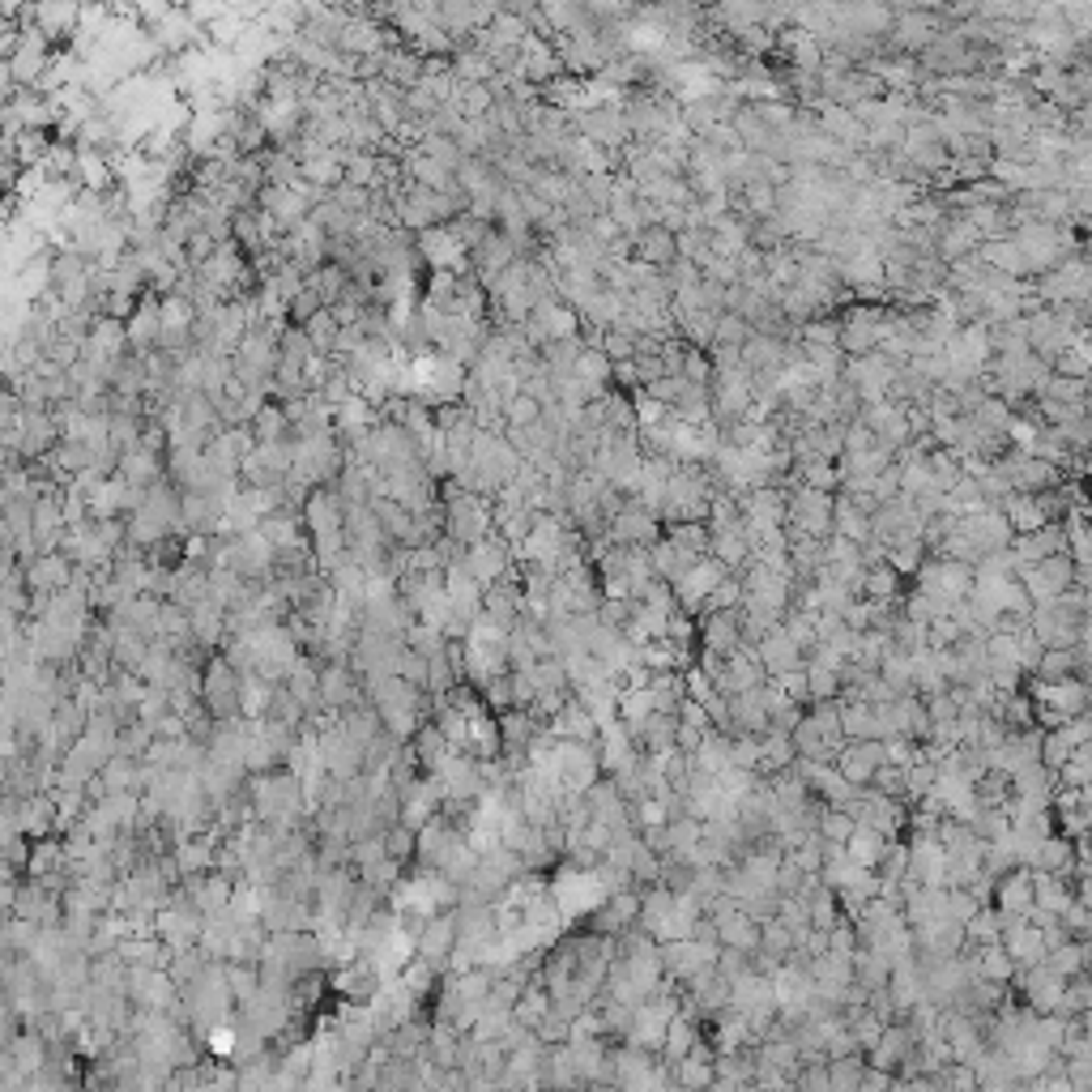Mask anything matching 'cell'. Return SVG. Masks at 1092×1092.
Listing matches in <instances>:
<instances>
[{"label": "cell", "instance_id": "6da1fadb", "mask_svg": "<svg viewBox=\"0 0 1092 1092\" xmlns=\"http://www.w3.org/2000/svg\"><path fill=\"white\" fill-rule=\"evenodd\" d=\"M457 952H461V917H457V909L431 913L427 926H423V935L415 939V956L423 964H431L435 974H449V964H453Z\"/></svg>", "mask_w": 1092, "mask_h": 1092}, {"label": "cell", "instance_id": "7a4b0ae2", "mask_svg": "<svg viewBox=\"0 0 1092 1092\" xmlns=\"http://www.w3.org/2000/svg\"><path fill=\"white\" fill-rule=\"evenodd\" d=\"M1080 577V563L1071 551H1059V555H1049L1041 563H1029V568H1020V585L1029 593L1033 606H1045V602H1055L1059 593H1067Z\"/></svg>", "mask_w": 1092, "mask_h": 1092}, {"label": "cell", "instance_id": "3957f363", "mask_svg": "<svg viewBox=\"0 0 1092 1092\" xmlns=\"http://www.w3.org/2000/svg\"><path fill=\"white\" fill-rule=\"evenodd\" d=\"M555 777H559L563 790H572V794H585L597 777H606L597 743L559 739V743H555Z\"/></svg>", "mask_w": 1092, "mask_h": 1092}, {"label": "cell", "instance_id": "277c9868", "mask_svg": "<svg viewBox=\"0 0 1092 1092\" xmlns=\"http://www.w3.org/2000/svg\"><path fill=\"white\" fill-rule=\"evenodd\" d=\"M320 768L342 781H354L368 773V760H363V739H354L346 730V721L338 717L329 730H320Z\"/></svg>", "mask_w": 1092, "mask_h": 1092}, {"label": "cell", "instance_id": "5b68a950", "mask_svg": "<svg viewBox=\"0 0 1092 1092\" xmlns=\"http://www.w3.org/2000/svg\"><path fill=\"white\" fill-rule=\"evenodd\" d=\"M887 764V739H845V747L836 751V768L845 773L849 785L867 790L875 781V773Z\"/></svg>", "mask_w": 1092, "mask_h": 1092}, {"label": "cell", "instance_id": "8992f818", "mask_svg": "<svg viewBox=\"0 0 1092 1092\" xmlns=\"http://www.w3.org/2000/svg\"><path fill=\"white\" fill-rule=\"evenodd\" d=\"M77 559L64 551V547H52V551H38L30 563H26V581L34 593H60L77 581Z\"/></svg>", "mask_w": 1092, "mask_h": 1092}, {"label": "cell", "instance_id": "52a82bcc", "mask_svg": "<svg viewBox=\"0 0 1092 1092\" xmlns=\"http://www.w3.org/2000/svg\"><path fill=\"white\" fill-rule=\"evenodd\" d=\"M700 644H704V649H717L721 658L747 649L743 606H739V611H700Z\"/></svg>", "mask_w": 1092, "mask_h": 1092}, {"label": "cell", "instance_id": "ba28073f", "mask_svg": "<svg viewBox=\"0 0 1092 1092\" xmlns=\"http://www.w3.org/2000/svg\"><path fill=\"white\" fill-rule=\"evenodd\" d=\"M611 547H654L658 542V516L640 504H628L619 516H611Z\"/></svg>", "mask_w": 1092, "mask_h": 1092}, {"label": "cell", "instance_id": "9c48e42d", "mask_svg": "<svg viewBox=\"0 0 1092 1092\" xmlns=\"http://www.w3.org/2000/svg\"><path fill=\"white\" fill-rule=\"evenodd\" d=\"M551 735H555V739H577V743H597V739H602V721H597V713H593L581 696H572L568 704H563V709L551 717Z\"/></svg>", "mask_w": 1092, "mask_h": 1092}, {"label": "cell", "instance_id": "30bf717a", "mask_svg": "<svg viewBox=\"0 0 1092 1092\" xmlns=\"http://www.w3.org/2000/svg\"><path fill=\"white\" fill-rule=\"evenodd\" d=\"M994 905H998L1003 917H1029V913H1033V871L1016 867V871L998 875Z\"/></svg>", "mask_w": 1092, "mask_h": 1092}, {"label": "cell", "instance_id": "8fae6325", "mask_svg": "<svg viewBox=\"0 0 1092 1092\" xmlns=\"http://www.w3.org/2000/svg\"><path fill=\"white\" fill-rule=\"evenodd\" d=\"M86 725H90V709H86L82 700H77V696H69V700L56 704V713H52V730H48L44 743L69 751L77 739H86Z\"/></svg>", "mask_w": 1092, "mask_h": 1092}, {"label": "cell", "instance_id": "7c38bea8", "mask_svg": "<svg viewBox=\"0 0 1092 1092\" xmlns=\"http://www.w3.org/2000/svg\"><path fill=\"white\" fill-rule=\"evenodd\" d=\"M755 649H760V662H764V670L773 674V678H777V674H790V670H802V666H806V649H798V644L785 636V628H773V632H768V636L755 644Z\"/></svg>", "mask_w": 1092, "mask_h": 1092}, {"label": "cell", "instance_id": "4fadbf2b", "mask_svg": "<svg viewBox=\"0 0 1092 1092\" xmlns=\"http://www.w3.org/2000/svg\"><path fill=\"white\" fill-rule=\"evenodd\" d=\"M1063 542H1067V534L1059 530V525H1049V521H1045V525H1037V530L1011 538V551H1016L1020 568H1029V563H1041V559H1049V555L1067 551Z\"/></svg>", "mask_w": 1092, "mask_h": 1092}, {"label": "cell", "instance_id": "5bb4252c", "mask_svg": "<svg viewBox=\"0 0 1092 1092\" xmlns=\"http://www.w3.org/2000/svg\"><path fill=\"white\" fill-rule=\"evenodd\" d=\"M555 1011V994H551V986L542 982V978H530L521 986V994H516V1003H512V1020L521 1024V1029H538L547 1016Z\"/></svg>", "mask_w": 1092, "mask_h": 1092}, {"label": "cell", "instance_id": "9a60e30c", "mask_svg": "<svg viewBox=\"0 0 1092 1092\" xmlns=\"http://www.w3.org/2000/svg\"><path fill=\"white\" fill-rule=\"evenodd\" d=\"M231 632V619H227V606L206 597V602H196L192 606V636L206 644V649H222V640Z\"/></svg>", "mask_w": 1092, "mask_h": 1092}, {"label": "cell", "instance_id": "2e32d148", "mask_svg": "<svg viewBox=\"0 0 1092 1092\" xmlns=\"http://www.w3.org/2000/svg\"><path fill=\"white\" fill-rule=\"evenodd\" d=\"M696 1045H700V1024H696V1016H692V1011H674L670 1024H666V1037H662V1059H666V1063H678V1059L692 1055Z\"/></svg>", "mask_w": 1092, "mask_h": 1092}, {"label": "cell", "instance_id": "e0dca14e", "mask_svg": "<svg viewBox=\"0 0 1092 1092\" xmlns=\"http://www.w3.org/2000/svg\"><path fill=\"white\" fill-rule=\"evenodd\" d=\"M38 939H44V922L5 909V922H0V952H34Z\"/></svg>", "mask_w": 1092, "mask_h": 1092}, {"label": "cell", "instance_id": "ac0fdd59", "mask_svg": "<svg viewBox=\"0 0 1092 1092\" xmlns=\"http://www.w3.org/2000/svg\"><path fill=\"white\" fill-rule=\"evenodd\" d=\"M798 760L794 751V739L785 730H764L760 735V768H755V777H773L781 773V768H790Z\"/></svg>", "mask_w": 1092, "mask_h": 1092}, {"label": "cell", "instance_id": "d6986e66", "mask_svg": "<svg viewBox=\"0 0 1092 1092\" xmlns=\"http://www.w3.org/2000/svg\"><path fill=\"white\" fill-rule=\"evenodd\" d=\"M1029 867H1033V871H1049V875H1067V871L1075 867V845H1071V836H1055V832H1049V836L1037 845V854L1029 858Z\"/></svg>", "mask_w": 1092, "mask_h": 1092}, {"label": "cell", "instance_id": "ffe728a7", "mask_svg": "<svg viewBox=\"0 0 1092 1092\" xmlns=\"http://www.w3.org/2000/svg\"><path fill=\"white\" fill-rule=\"evenodd\" d=\"M670 1084H678V1088H713L717 1084V1059L692 1049L687 1059L670 1063Z\"/></svg>", "mask_w": 1092, "mask_h": 1092}, {"label": "cell", "instance_id": "44dd1931", "mask_svg": "<svg viewBox=\"0 0 1092 1092\" xmlns=\"http://www.w3.org/2000/svg\"><path fill=\"white\" fill-rule=\"evenodd\" d=\"M222 978L235 994V1003H252L261 994V960H222Z\"/></svg>", "mask_w": 1092, "mask_h": 1092}, {"label": "cell", "instance_id": "7402d4cb", "mask_svg": "<svg viewBox=\"0 0 1092 1092\" xmlns=\"http://www.w3.org/2000/svg\"><path fill=\"white\" fill-rule=\"evenodd\" d=\"M214 854H218V841H214V836H184V841L176 845V858H180L184 879L214 871Z\"/></svg>", "mask_w": 1092, "mask_h": 1092}, {"label": "cell", "instance_id": "603a6c76", "mask_svg": "<svg viewBox=\"0 0 1092 1092\" xmlns=\"http://www.w3.org/2000/svg\"><path fill=\"white\" fill-rule=\"evenodd\" d=\"M816 832L824 845H849V836L858 832V816L849 811V806H820V820H816Z\"/></svg>", "mask_w": 1092, "mask_h": 1092}, {"label": "cell", "instance_id": "cb8c5ba5", "mask_svg": "<svg viewBox=\"0 0 1092 1092\" xmlns=\"http://www.w3.org/2000/svg\"><path fill=\"white\" fill-rule=\"evenodd\" d=\"M1003 512H1007V521H1011V530L1016 534H1029V530H1037V525H1045L1049 521V512L1037 504V496H1029V491H1011L1007 500H1003Z\"/></svg>", "mask_w": 1092, "mask_h": 1092}, {"label": "cell", "instance_id": "d4e9b609", "mask_svg": "<svg viewBox=\"0 0 1092 1092\" xmlns=\"http://www.w3.org/2000/svg\"><path fill=\"white\" fill-rule=\"evenodd\" d=\"M887 841H893V836H883V832L858 824V832L849 836V845H845V858H849V862H858V867H867V871H875L879 858H883V849H887Z\"/></svg>", "mask_w": 1092, "mask_h": 1092}, {"label": "cell", "instance_id": "484cf974", "mask_svg": "<svg viewBox=\"0 0 1092 1092\" xmlns=\"http://www.w3.org/2000/svg\"><path fill=\"white\" fill-rule=\"evenodd\" d=\"M380 841H384V854H389L393 862L415 867V858H419V828H415V824L397 820V824H389V828L380 832Z\"/></svg>", "mask_w": 1092, "mask_h": 1092}, {"label": "cell", "instance_id": "4316f807", "mask_svg": "<svg viewBox=\"0 0 1092 1092\" xmlns=\"http://www.w3.org/2000/svg\"><path fill=\"white\" fill-rule=\"evenodd\" d=\"M974 952H978V956H974V960H978V974L990 978V982H1003V986H1007L1011 978L1020 974V964L1011 960V952H1007L1003 943H982V948H974Z\"/></svg>", "mask_w": 1092, "mask_h": 1092}, {"label": "cell", "instance_id": "83f0119b", "mask_svg": "<svg viewBox=\"0 0 1092 1092\" xmlns=\"http://www.w3.org/2000/svg\"><path fill=\"white\" fill-rule=\"evenodd\" d=\"M154 721H145L141 713L137 717H129L125 725H119V735H115V751H125V755H137V760H145L150 755V747H154Z\"/></svg>", "mask_w": 1092, "mask_h": 1092}, {"label": "cell", "instance_id": "f1b7e54d", "mask_svg": "<svg viewBox=\"0 0 1092 1092\" xmlns=\"http://www.w3.org/2000/svg\"><path fill=\"white\" fill-rule=\"evenodd\" d=\"M760 952L790 960V952H794V930H790V922H785L781 913L760 917Z\"/></svg>", "mask_w": 1092, "mask_h": 1092}, {"label": "cell", "instance_id": "f546056e", "mask_svg": "<svg viewBox=\"0 0 1092 1092\" xmlns=\"http://www.w3.org/2000/svg\"><path fill=\"white\" fill-rule=\"evenodd\" d=\"M901 572L893 568V563H875V568H867V581H862V597L867 602H897L901 597Z\"/></svg>", "mask_w": 1092, "mask_h": 1092}, {"label": "cell", "instance_id": "4dcf8cb0", "mask_svg": "<svg viewBox=\"0 0 1092 1092\" xmlns=\"http://www.w3.org/2000/svg\"><path fill=\"white\" fill-rule=\"evenodd\" d=\"M670 542L692 551V555H713V525L709 521H674L670 525Z\"/></svg>", "mask_w": 1092, "mask_h": 1092}, {"label": "cell", "instance_id": "1f68e13d", "mask_svg": "<svg viewBox=\"0 0 1092 1092\" xmlns=\"http://www.w3.org/2000/svg\"><path fill=\"white\" fill-rule=\"evenodd\" d=\"M964 930H968V948L998 943V939H1003V913H998V905H994V909H990V905H982L974 917L964 922Z\"/></svg>", "mask_w": 1092, "mask_h": 1092}, {"label": "cell", "instance_id": "d6a6232c", "mask_svg": "<svg viewBox=\"0 0 1092 1092\" xmlns=\"http://www.w3.org/2000/svg\"><path fill=\"white\" fill-rule=\"evenodd\" d=\"M887 563L901 572V577H917L922 572V563H926V542L922 538H897L893 547H887Z\"/></svg>", "mask_w": 1092, "mask_h": 1092}, {"label": "cell", "instance_id": "836d02e7", "mask_svg": "<svg viewBox=\"0 0 1092 1092\" xmlns=\"http://www.w3.org/2000/svg\"><path fill=\"white\" fill-rule=\"evenodd\" d=\"M828 1075H832V1092H854V1088H862L867 1055H841V1059H828Z\"/></svg>", "mask_w": 1092, "mask_h": 1092}, {"label": "cell", "instance_id": "e575fe53", "mask_svg": "<svg viewBox=\"0 0 1092 1092\" xmlns=\"http://www.w3.org/2000/svg\"><path fill=\"white\" fill-rule=\"evenodd\" d=\"M739 606H747V581H743V572H730L725 581H717V589L704 602V611H739Z\"/></svg>", "mask_w": 1092, "mask_h": 1092}, {"label": "cell", "instance_id": "d590c367", "mask_svg": "<svg viewBox=\"0 0 1092 1092\" xmlns=\"http://www.w3.org/2000/svg\"><path fill=\"white\" fill-rule=\"evenodd\" d=\"M806 678H811V704L816 700H841L845 696V674L820 662H806Z\"/></svg>", "mask_w": 1092, "mask_h": 1092}, {"label": "cell", "instance_id": "8d00e7d4", "mask_svg": "<svg viewBox=\"0 0 1092 1092\" xmlns=\"http://www.w3.org/2000/svg\"><path fill=\"white\" fill-rule=\"evenodd\" d=\"M785 636L798 644V649H816L820 644V628H816V611H785L781 619Z\"/></svg>", "mask_w": 1092, "mask_h": 1092}, {"label": "cell", "instance_id": "74e56055", "mask_svg": "<svg viewBox=\"0 0 1092 1092\" xmlns=\"http://www.w3.org/2000/svg\"><path fill=\"white\" fill-rule=\"evenodd\" d=\"M1075 649H1041V658L1033 662L1037 666V678H1045V683H1055V678H1067V674H1075Z\"/></svg>", "mask_w": 1092, "mask_h": 1092}, {"label": "cell", "instance_id": "f35d334b", "mask_svg": "<svg viewBox=\"0 0 1092 1092\" xmlns=\"http://www.w3.org/2000/svg\"><path fill=\"white\" fill-rule=\"evenodd\" d=\"M1088 956H1092V952H1088L1084 943L1067 939V943H1059L1055 952H1049V964H1055L1063 978H1075V974H1084V968H1088Z\"/></svg>", "mask_w": 1092, "mask_h": 1092}, {"label": "cell", "instance_id": "ab89813d", "mask_svg": "<svg viewBox=\"0 0 1092 1092\" xmlns=\"http://www.w3.org/2000/svg\"><path fill=\"white\" fill-rule=\"evenodd\" d=\"M572 1033H577V1020H572V1016H563L559 1007H555L551 1016H547V1020L534 1029V1037H538L542 1045H568V1041H572Z\"/></svg>", "mask_w": 1092, "mask_h": 1092}, {"label": "cell", "instance_id": "60d3db41", "mask_svg": "<svg viewBox=\"0 0 1092 1092\" xmlns=\"http://www.w3.org/2000/svg\"><path fill=\"white\" fill-rule=\"evenodd\" d=\"M482 692V704H487L491 713H504V709H512L516 700H512V670H504V674H491L487 683L478 687Z\"/></svg>", "mask_w": 1092, "mask_h": 1092}, {"label": "cell", "instance_id": "b9f144b4", "mask_svg": "<svg viewBox=\"0 0 1092 1092\" xmlns=\"http://www.w3.org/2000/svg\"><path fill=\"white\" fill-rule=\"evenodd\" d=\"M1049 482H1055V470H1049L1045 461H1024L1020 470H1016V478H1011V487L1016 491H1029V496H1037V491H1045Z\"/></svg>", "mask_w": 1092, "mask_h": 1092}, {"label": "cell", "instance_id": "7bdbcfd3", "mask_svg": "<svg viewBox=\"0 0 1092 1092\" xmlns=\"http://www.w3.org/2000/svg\"><path fill=\"white\" fill-rule=\"evenodd\" d=\"M730 764L743 768V773H755L760 768V739L755 735H730Z\"/></svg>", "mask_w": 1092, "mask_h": 1092}, {"label": "cell", "instance_id": "ee69618b", "mask_svg": "<svg viewBox=\"0 0 1092 1092\" xmlns=\"http://www.w3.org/2000/svg\"><path fill=\"white\" fill-rule=\"evenodd\" d=\"M640 252H644V261H654V265H662V261H670L674 257V239H670V231H644V239H640Z\"/></svg>", "mask_w": 1092, "mask_h": 1092}, {"label": "cell", "instance_id": "f6af8a7d", "mask_svg": "<svg viewBox=\"0 0 1092 1092\" xmlns=\"http://www.w3.org/2000/svg\"><path fill=\"white\" fill-rule=\"evenodd\" d=\"M777 683L785 687V696L794 704H811V678H806V666L802 670H790V674H777Z\"/></svg>", "mask_w": 1092, "mask_h": 1092}, {"label": "cell", "instance_id": "bcb514c9", "mask_svg": "<svg viewBox=\"0 0 1092 1092\" xmlns=\"http://www.w3.org/2000/svg\"><path fill=\"white\" fill-rule=\"evenodd\" d=\"M704 739H709V730H700V725H687V721H678V751L696 755V751L704 747Z\"/></svg>", "mask_w": 1092, "mask_h": 1092}, {"label": "cell", "instance_id": "7dc6e473", "mask_svg": "<svg viewBox=\"0 0 1092 1092\" xmlns=\"http://www.w3.org/2000/svg\"><path fill=\"white\" fill-rule=\"evenodd\" d=\"M606 350H611L615 358H628V354H632V342H628V338L619 334V338H611V346H606Z\"/></svg>", "mask_w": 1092, "mask_h": 1092}]
</instances>
